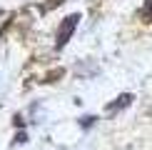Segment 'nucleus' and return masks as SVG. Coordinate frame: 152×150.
<instances>
[{"label":"nucleus","instance_id":"1","mask_svg":"<svg viewBox=\"0 0 152 150\" xmlns=\"http://www.w3.org/2000/svg\"><path fill=\"white\" fill-rule=\"evenodd\" d=\"M75 25H77V15H70L65 20V25L60 28V38H58V45H65L67 43V38H70V33L75 30Z\"/></svg>","mask_w":152,"mask_h":150}]
</instances>
